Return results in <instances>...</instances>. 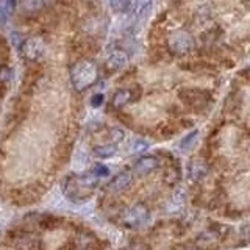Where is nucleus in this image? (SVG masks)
Instances as JSON below:
<instances>
[{
	"mask_svg": "<svg viewBox=\"0 0 250 250\" xmlns=\"http://www.w3.org/2000/svg\"><path fill=\"white\" fill-rule=\"evenodd\" d=\"M99 185V177L91 174L83 175H69L62 182V191L66 197L72 202H84Z\"/></svg>",
	"mask_w": 250,
	"mask_h": 250,
	"instance_id": "obj_1",
	"label": "nucleus"
},
{
	"mask_svg": "<svg viewBox=\"0 0 250 250\" xmlns=\"http://www.w3.org/2000/svg\"><path fill=\"white\" fill-rule=\"evenodd\" d=\"M99 80V67L92 60H80L70 67V83L77 92L92 88Z\"/></svg>",
	"mask_w": 250,
	"mask_h": 250,
	"instance_id": "obj_2",
	"label": "nucleus"
},
{
	"mask_svg": "<svg viewBox=\"0 0 250 250\" xmlns=\"http://www.w3.org/2000/svg\"><path fill=\"white\" fill-rule=\"evenodd\" d=\"M194 38L186 30H177L174 33H170L166 39L167 50L175 57H183V55L189 53L194 49Z\"/></svg>",
	"mask_w": 250,
	"mask_h": 250,
	"instance_id": "obj_3",
	"label": "nucleus"
},
{
	"mask_svg": "<svg viewBox=\"0 0 250 250\" xmlns=\"http://www.w3.org/2000/svg\"><path fill=\"white\" fill-rule=\"evenodd\" d=\"M150 219V211L144 203H135L121 214V224L127 229H139Z\"/></svg>",
	"mask_w": 250,
	"mask_h": 250,
	"instance_id": "obj_4",
	"label": "nucleus"
},
{
	"mask_svg": "<svg viewBox=\"0 0 250 250\" xmlns=\"http://www.w3.org/2000/svg\"><path fill=\"white\" fill-rule=\"evenodd\" d=\"M45 53V41L41 36H30L23 39L21 45V55L28 61H38Z\"/></svg>",
	"mask_w": 250,
	"mask_h": 250,
	"instance_id": "obj_5",
	"label": "nucleus"
},
{
	"mask_svg": "<svg viewBox=\"0 0 250 250\" xmlns=\"http://www.w3.org/2000/svg\"><path fill=\"white\" fill-rule=\"evenodd\" d=\"M180 99L195 109H202L209 104V94L202 89H185L180 92Z\"/></svg>",
	"mask_w": 250,
	"mask_h": 250,
	"instance_id": "obj_6",
	"label": "nucleus"
},
{
	"mask_svg": "<svg viewBox=\"0 0 250 250\" xmlns=\"http://www.w3.org/2000/svg\"><path fill=\"white\" fill-rule=\"evenodd\" d=\"M133 177H135V175H133V172H130V170H122V172H119V174H117L111 180V182L106 185V191L111 192V194H117V192L125 191L127 188L131 186Z\"/></svg>",
	"mask_w": 250,
	"mask_h": 250,
	"instance_id": "obj_7",
	"label": "nucleus"
},
{
	"mask_svg": "<svg viewBox=\"0 0 250 250\" xmlns=\"http://www.w3.org/2000/svg\"><path fill=\"white\" fill-rule=\"evenodd\" d=\"M160 167V160L153 155H147V156H141V158L135 163L133 166V174L136 175H146L150 174V172L156 170Z\"/></svg>",
	"mask_w": 250,
	"mask_h": 250,
	"instance_id": "obj_8",
	"label": "nucleus"
},
{
	"mask_svg": "<svg viewBox=\"0 0 250 250\" xmlns=\"http://www.w3.org/2000/svg\"><path fill=\"white\" fill-rule=\"evenodd\" d=\"M188 174H189V178L194 180V182H200L208 174V164L200 158H194L191 160L189 166H188Z\"/></svg>",
	"mask_w": 250,
	"mask_h": 250,
	"instance_id": "obj_9",
	"label": "nucleus"
},
{
	"mask_svg": "<svg viewBox=\"0 0 250 250\" xmlns=\"http://www.w3.org/2000/svg\"><path fill=\"white\" fill-rule=\"evenodd\" d=\"M127 62H128V55L127 53H125L124 50H114L106 58L105 66H106L108 70H113V72H116V70H121V69H124L125 66H127Z\"/></svg>",
	"mask_w": 250,
	"mask_h": 250,
	"instance_id": "obj_10",
	"label": "nucleus"
},
{
	"mask_svg": "<svg viewBox=\"0 0 250 250\" xmlns=\"http://www.w3.org/2000/svg\"><path fill=\"white\" fill-rule=\"evenodd\" d=\"M55 3V0H23L22 2V11L25 13H39L45 10V8H49Z\"/></svg>",
	"mask_w": 250,
	"mask_h": 250,
	"instance_id": "obj_11",
	"label": "nucleus"
},
{
	"mask_svg": "<svg viewBox=\"0 0 250 250\" xmlns=\"http://www.w3.org/2000/svg\"><path fill=\"white\" fill-rule=\"evenodd\" d=\"M133 99V92L130 89H119L114 92V96L111 99V106L114 109H121L125 105H128Z\"/></svg>",
	"mask_w": 250,
	"mask_h": 250,
	"instance_id": "obj_12",
	"label": "nucleus"
},
{
	"mask_svg": "<svg viewBox=\"0 0 250 250\" xmlns=\"http://www.w3.org/2000/svg\"><path fill=\"white\" fill-rule=\"evenodd\" d=\"M150 5L152 0H130V6L127 11H130L135 18H139L150 8Z\"/></svg>",
	"mask_w": 250,
	"mask_h": 250,
	"instance_id": "obj_13",
	"label": "nucleus"
},
{
	"mask_svg": "<svg viewBox=\"0 0 250 250\" xmlns=\"http://www.w3.org/2000/svg\"><path fill=\"white\" fill-rule=\"evenodd\" d=\"M92 153L97 156V158H111L116 153V147L113 144H104V146H96L94 147Z\"/></svg>",
	"mask_w": 250,
	"mask_h": 250,
	"instance_id": "obj_14",
	"label": "nucleus"
},
{
	"mask_svg": "<svg viewBox=\"0 0 250 250\" xmlns=\"http://www.w3.org/2000/svg\"><path fill=\"white\" fill-rule=\"evenodd\" d=\"M14 10V0H0V21L5 22Z\"/></svg>",
	"mask_w": 250,
	"mask_h": 250,
	"instance_id": "obj_15",
	"label": "nucleus"
},
{
	"mask_svg": "<svg viewBox=\"0 0 250 250\" xmlns=\"http://www.w3.org/2000/svg\"><path fill=\"white\" fill-rule=\"evenodd\" d=\"M108 3H109V6H111L114 11L122 13V11H127L128 10L130 0H108Z\"/></svg>",
	"mask_w": 250,
	"mask_h": 250,
	"instance_id": "obj_16",
	"label": "nucleus"
},
{
	"mask_svg": "<svg viewBox=\"0 0 250 250\" xmlns=\"http://www.w3.org/2000/svg\"><path fill=\"white\" fill-rule=\"evenodd\" d=\"M197 136H199V131H197V130H194V131L189 133L188 136H185L183 141H182V144H180V146H182L183 150H188V148H191V147L194 146L195 141H197Z\"/></svg>",
	"mask_w": 250,
	"mask_h": 250,
	"instance_id": "obj_17",
	"label": "nucleus"
},
{
	"mask_svg": "<svg viewBox=\"0 0 250 250\" xmlns=\"http://www.w3.org/2000/svg\"><path fill=\"white\" fill-rule=\"evenodd\" d=\"M92 174L96 175V177H108L109 175V169L105 166V164H102V163H97L96 166L92 167Z\"/></svg>",
	"mask_w": 250,
	"mask_h": 250,
	"instance_id": "obj_18",
	"label": "nucleus"
},
{
	"mask_svg": "<svg viewBox=\"0 0 250 250\" xmlns=\"http://www.w3.org/2000/svg\"><path fill=\"white\" fill-rule=\"evenodd\" d=\"M13 77V70L8 66H2L0 67V83H8Z\"/></svg>",
	"mask_w": 250,
	"mask_h": 250,
	"instance_id": "obj_19",
	"label": "nucleus"
},
{
	"mask_svg": "<svg viewBox=\"0 0 250 250\" xmlns=\"http://www.w3.org/2000/svg\"><path fill=\"white\" fill-rule=\"evenodd\" d=\"M104 100H105V96L104 94H94V96L91 97V105L94 108H99L102 104H104Z\"/></svg>",
	"mask_w": 250,
	"mask_h": 250,
	"instance_id": "obj_20",
	"label": "nucleus"
},
{
	"mask_svg": "<svg viewBox=\"0 0 250 250\" xmlns=\"http://www.w3.org/2000/svg\"><path fill=\"white\" fill-rule=\"evenodd\" d=\"M122 136H124V133L121 131V130H111V139H114V143H119V141L122 139Z\"/></svg>",
	"mask_w": 250,
	"mask_h": 250,
	"instance_id": "obj_21",
	"label": "nucleus"
},
{
	"mask_svg": "<svg viewBox=\"0 0 250 250\" xmlns=\"http://www.w3.org/2000/svg\"><path fill=\"white\" fill-rule=\"evenodd\" d=\"M147 148V144L143 143V141H138V143H135V147H133V150L135 152H144Z\"/></svg>",
	"mask_w": 250,
	"mask_h": 250,
	"instance_id": "obj_22",
	"label": "nucleus"
}]
</instances>
